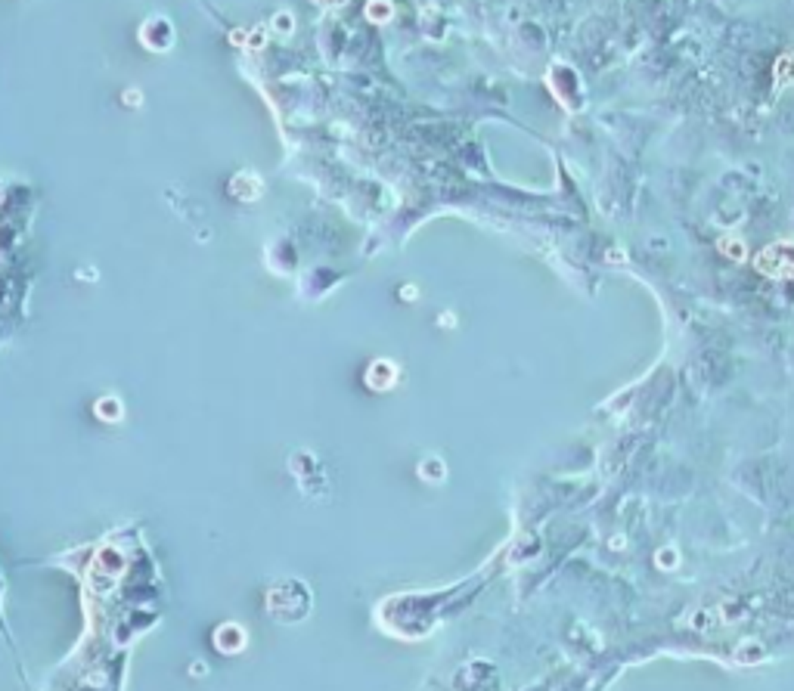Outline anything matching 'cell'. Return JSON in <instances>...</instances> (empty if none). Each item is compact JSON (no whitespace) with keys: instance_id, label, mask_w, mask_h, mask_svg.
Returning a JSON list of instances; mask_svg holds the SVG:
<instances>
[{"instance_id":"2","label":"cell","mask_w":794,"mask_h":691,"mask_svg":"<svg viewBox=\"0 0 794 691\" xmlns=\"http://www.w3.org/2000/svg\"><path fill=\"white\" fill-rule=\"evenodd\" d=\"M140 44H146L149 50L165 53L171 44H174V28H171L168 19L156 16V19H146L143 28H140Z\"/></svg>"},{"instance_id":"3","label":"cell","mask_w":794,"mask_h":691,"mask_svg":"<svg viewBox=\"0 0 794 691\" xmlns=\"http://www.w3.org/2000/svg\"><path fill=\"white\" fill-rule=\"evenodd\" d=\"M394 381H397V369H394L388 360H379L366 369V385L373 387V391H388Z\"/></svg>"},{"instance_id":"9","label":"cell","mask_w":794,"mask_h":691,"mask_svg":"<svg viewBox=\"0 0 794 691\" xmlns=\"http://www.w3.org/2000/svg\"><path fill=\"white\" fill-rule=\"evenodd\" d=\"M317 7H326V10H335V7H344L348 0H313Z\"/></svg>"},{"instance_id":"6","label":"cell","mask_w":794,"mask_h":691,"mask_svg":"<svg viewBox=\"0 0 794 691\" xmlns=\"http://www.w3.org/2000/svg\"><path fill=\"white\" fill-rule=\"evenodd\" d=\"M391 16H394V7L388 3V0H373V3H366V19L379 22V25H385Z\"/></svg>"},{"instance_id":"10","label":"cell","mask_w":794,"mask_h":691,"mask_svg":"<svg viewBox=\"0 0 794 691\" xmlns=\"http://www.w3.org/2000/svg\"><path fill=\"white\" fill-rule=\"evenodd\" d=\"M276 22H280V32L289 34V22H292V19H289V13H280V16H276Z\"/></svg>"},{"instance_id":"5","label":"cell","mask_w":794,"mask_h":691,"mask_svg":"<svg viewBox=\"0 0 794 691\" xmlns=\"http://www.w3.org/2000/svg\"><path fill=\"white\" fill-rule=\"evenodd\" d=\"M717 248L723 251L726 257H732V261H744V257H748V251H744V242H742V239H735V236H723V239L717 242Z\"/></svg>"},{"instance_id":"7","label":"cell","mask_w":794,"mask_h":691,"mask_svg":"<svg viewBox=\"0 0 794 691\" xmlns=\"http://www.w3.org/2000/svg\"><path fill=\"white\" fill-rule=\"evenodd\" d=\"M760 654H763V651H760V648L754 645V641H744V651L738 654V660H742V663H748V660H757V657H760Z\"/></svg>"},{"instance_id":"8","label":"cell","mask_w":794,"mask_h":691,"mask_svg":"<svg viewBox=\"0 0 794 691\" xmlns=\"http://www.w3.org/2000/svg\"><path fill=\"white\" fill-rule=\"evenodd\" d=\"M655 561H658L661 567H673V564H676V552H673V549H664V552L658 555Z\"/></svg>"},{"instance_id":"1","label":"cell","mask_w":794,"mask_h":691,"mask_svg":"<svg viewBox=\"0 0 794 691\" xmlns=\"http://www.w3.org/2000/svg\"><path fill=\"white\" fill-rule=\"evenodd\" d=\"M754 267L757 273L769 276V279H794V242L779 239V242L766 245L763 251H757Z\"/></svg>"},{"instance_id":"4","label":"cell","mask_w":794,"mask_h":691,"mask_svg":"<svg viewBox=\"0 0 794 691\" xmlns=\"http://www.w3.org/2000/svg\"><path fill=\"white\" fill-rule=\"evenodd\" d=\"M773 84H775V90H785V87H791V84H794V50L782 53V56L775 59Z\"/></svg>"}]
</instances>
